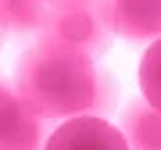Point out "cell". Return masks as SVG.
Instances as JSON below:
<instances>
[{
	"instance_id": "7",
	"label": "cell",
	"mask_w": 161,
	"mask_h": 150,
	"mask_svg": "<svg viewBox=\"0 0 161 150\" xmlns=\"http://www.w3.org/2000/svg\"><path fill=\"white\" fill-rule=\"evenodd\" d=\"M51 0H0V29L14 35L40 32Z\"/></svg>"
},
{
	"instance_id": "2",
	"label": "cell",
	"mask_w": 161,
	"mask_h": 150,
	"mask_svg": "<svg viewBox=\"0 0 161 150\" xmlns=\"http://www.w3.org/2000/svg\"><path fill=\"white\" fill-rule=\"evenodd\" d=\"M38 35L89 54L92 59L102 56L113 40L97 0H51L48 16Z\"/></svg>"
},
{
	"instance_id": "3",
	"label": "cell",
	"mask_w": 161,
	"mask_h": 150,
	"mask_svg": "<svg viewBox=\"0 0 161 150\" xmlns=\"http://www.w3.org/2000/svg\"><path fill=\"white\" fill-rule=\"evenodd\" d=\"M48 118L35 113L16 88L0 83V150H43Z\"/></svg>"
},
{
	"instance_id": "1",
	"label": "cell",
	"mask_w": 161,
	"mask_h": 150,
	"mask_svg": "<svg viewBox=\"0 0 161 150\" xmlns=\"http://www.w3.org/2000/svg\"><path fill=\"white\" fill-rule=\"evenodd\" d=\"M14 88L48 121L105 115L115 99V83L108 70L97 67L89 54L43 35L16 62Z\"/></svg>"
},
{
	"instance_id": "9",
	"label": "cell",
	"mask_w": 161,
	"mask_h": 150,
	"mask_svg": "<svg viewBox=\"0 0 161 150\" xmlns=\"http://www.w3.org/2000/svg\"><path fill=\"white\" fill-rule=\"evenodd\" d=\"M0 46H3V29H0Z\"/></svg>"
},
{
	"instance_id": "6",
	"label": "cell",
	"mask_w": 161,
	"mask_h": 150,
	"mask_svg": "<svg viewBox=\"0 0 161 150\" xmlns=\"http://www.w3.org/2000/svg\"><path fill=\"white\" fill-rule=\"evenodd\" d=\"M121 131L129 150H161V110L145 97H137L121 113Z\"/></svg>"
},
{
	"instance_id": "4",
	"label": "cell",
	"mask_w": 161,
	"mask_h": 150,
	"mask_svg": "<svg viewBox=\"0 0 161 150\" xmlns=\"http://www.w3.org/2000/svg\"><path fill=\"white\" fill-rule=\"evenodd\" d=\"M105 24L132 43H153L161 38V0H97Z\"/></svg>"
},
{
	"instance_id": "5",
	"label": "cell",
	"mask_w": 161,
	"mask_h": 150,
	"mask_svg": "<svg viewBox=\"0 0 161 150\" xmlns=\"http://www.w3.org/2000/svg\"><path fill=\"white\" fill-rule=\"evenodd\" d=\"M43 150H129L118 126L102 115H75L59 123Z\"/></svg>"
},
{
	"instance_id": "8",
	"label": "cell",
	"mask_w": 161,
	"mask_h": 150,
	"mask_svg": "<svg viewBox=\"0 0 161 150\" xmlns=\"http://www.w3.org/2000/svg\"><path fill=\"white\" fill-rule=\"evenodd\" d=\"M137 83H140L142 97L148 99L156 110H161V38L150 43L148 51L140 59Z\"/></svg>"
}]
</instances>
